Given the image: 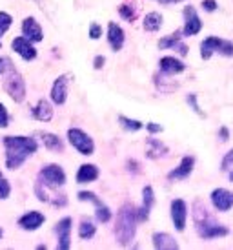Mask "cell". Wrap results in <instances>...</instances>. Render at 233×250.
I'll return each mask as SVG.
<instances>
[{"label":"cell","mask_w":233,"mask_h":250,"mask_svg":"<svg viewBox=\"0 0 233 250\" xmlns=\"http://www.w3.org/2000/svg\"><path fill=\"white\" fill-rule=\"evenodd\" d=\"M9 66H11V61L6 59V57H0V75H2V73H6Z\"/></svg>","instance_id":"38"},{"label":"cell","mask_w":233,"mask_h":250,"mask_svg":"<svg viewBox=\"0 0 233 250\" xmlns=\"http://www.w3.org/2000/svg\"><path fill=\"white\" fill-rule=\"evenodd\" d=\"M188 103H190V104H192L193 111H197V113H199V115H202V117H206L204 113H202V110H200L199 103H197V101H195V93H190V95H188Z\"/></svg>","instance_id":"37"},{"label":"cell","mask_w":233,"mask_h":250,"mask_svg":"<svg viewBox=\"0 0 233 250\" xmlns=\"http://www.w3.org/2000/svg\"><path fill=\"white\" fill-rule=\"evenodd\" d=\"M137 208L133 205H124L120 207L118 214H116V221H115V237L118 245H130L133 239H135V234H137Z\"/></svg>","instance_id":"2"},{"label":"cell","mask_w":233,"mask_h":250,"mask_svg":"<svg viewBox=\"0 0 233 250\" xmlns=\"http://www.w3.org/2000/svg\"><path fill=\"white\" fill-rule=\"evenodd\" d=\"M104 62H106V59H104L102 55L95 57V61H93V66H95V70H100L104 66Z\"/></svg>","instance_id":"40"},{"label":"cell","mask_w":233,"mask_h":250,"mask_svg":"<svg viewBox=\"0 0 233 250\" xmlns=\"http://www.w3.org/2000/svg\"><path fill=\"white\" fill-rule=\"evenodd\" d=\"M98 177V168L95 165H82L77 170V183L78 185H88L91 181H95Z\"/></svg>","instance_id":"25"},{"label":"cell","mask_w":233,"mask_h":250,"mask_svg":"<svg viewBox=\"0 0 233 250\" xmlns=\"http://www.w3.org/2000/svg\"><path fill=\"white\" fill-rule=\"evenodd\" d=\"M212 203L219 212H228L233 208V192L226 188H215L212 192Z\"/></svg>","instance_id":"10"},{"label":"cell","mask_w":233,"mask_h":250,"mask_svg":"<svg viewBox=\"0 0 233 250\" xmlns=\"http://www.w3.org/2000/svg\"><path fill=\"white\" fill-rule=\"evenodd\" d=\"M193 167H195V157L188 155V157H182V161L178 163L177 168H173L172 172L168 174V179L170 181H180L186 179L188 175L193 172Z\"/></svg>","instance_id":"16"},{"label":"cell","mask_w":233,"mask_h":250,"mask_svg":"<svg viewBox=\"0 0 233 250\" xmlns=\"http://www.w3.org/2000/svg\"><path fill=\"white\" fill-rule=\"evenodd\" d=\"M37 137H40V141L44 143V146L48 148L49 152H62L64 150V143L58 135L55 133H49V132H39Z\"/></svg>","instance_id":"24"},{"label":"cell","mask_w":233,"mask_h":250,"mask_svg":"<svg viewBox=\"0 0 233 250\" xmlns=\"http://www.w3.org/2000/svg\"><path fill=\"white\" fill-rule=\"evenodd\" d=\"M100 37H102V28H100V24L93 22V24L89 26V39H91V41H98Z\"/></svg>","instance_id":"33"},{"label":"cell","mask_w":233,"mask_h":250,"mask_svg":"<svg viewBox=\"0 0 233 250\" xmlns=\"http://www.w3.org/2000/svg\"><path fill=\"white\" fill-rule=\"evenodd\" d=\"M4 90L7 91V95L13 99L15 103H22L26 99V83L24 77L13 68V64L7 68V75L4 81Z\"/></svg>","instance_id":"5"},{"label":"cell","mask_w":233,"mask_h":250,"mask_svg":"<svg viewBox=\"0 0 233 250\" xmlns=\"http://www.w3.org/2000/svg\"><path fill=\"white\" fill-rule=\"evenodd\" d=\"M160 4H178V2H182V0H157Z\"/></svg>","instance_id":"42"},{"label":"cell","mask_w":233,"mask_h":250,"mask_svg":"<svg viewBox=\"0 0 233 250\" xmlns=\"http://www.w3.org/2000/svg\"><path fill=\"white\" fill-rule=\"evenodd\" d=\"M118 15L122 17L126 22H135V19H137V15H135V9L131 6H128V4H122V6H118Z\"/></svg>","instance_id":"30"},{"label":"cell","mask_w":233,"mask_h":250,"mask_svg":"<svg viewBox=\"0 0 233 250\" xmlns=\"http://www.w3.org/2000/svg\"><path fill=\"white\" fill-rule=\"evenodd\" d=\"M232 168H233V148L224 155V159H222V170H232Z\"/></svg>","instance_id":"36"},{"label":"cell","mask_w":233,"mask_h":250,"mask_svg":"<svg viewBox=\"0 0 233 250\" xmlns=\"http://www.w3.org/2000/svg\"><path fill=\"white\" fill-rule=\"evenodd\" d=\"M0 48H2V42H0Z\"/></svg>","instance_id":"45"},{"label":"cell","mask_w":233,"mask_h":250,"mask_svg":"<svg viewBox=\"0 0 233 250\" xmlns=\"http://www.w3.org/2000/svg\"><path fill=\"white\" fill-rule=\"evenodd\" d=\"M200 7L208 13H213V11H217V0H202Z\"/></svg>","instance_id":"34"},{"label":"cell","mask_w":233,"mask_h":250,"mask_svg":"<svg viewBox=\"0 0 233 250\" xmlns=\"http://www.w3.org/2000/svg\"><path fill=\"white\" fill-rule=\"evenodd\" d=\"M71 223H73L71 217H62L60 221L57 223L55 234L58 237V249L60 250H68L71 247Z\"/></svg>","instance_id":"12"},{"label":"cell","mask_w":233,"mask_h":250,"mask_svg":"<svg viewBox=\"0 0 233 250\" xmlns=\"http://www.w3.org/2000/svg\"><path fill=\"white\" fill-rule=\"evenodd\" d=\"M40 181L51 188H58L66 185V172L62 170L60 165H48L40 170Z\"/></svg>","instance_id":"7"},{"label":"cell","mask_w":233,"mask_h":250,"mask_svg":"<svg viewBox=\"0 0 233 250\" xmlns=\"http://www.w3.org/2000/svg\"><path fill=\"white\" fill-rule=\"evenodd\" d=\"M158 68H160V73L164 75H178L186 70V66L182 61H178L175 57H162L160 62H158Z\"/></svg>","instance_id":"18"},{"label":"cell","mask_w":233,"mask_h":250,"mask_svg":"<svg viewBox=\"0 0 233 250\" xmlns=\"http://www.w3.org/2000/svg\"><path fill=\"white\" fill-rule=\"evenodd\" d=\"M95 232H97V227L91 221H88V219L80 223V227H78V237L84 239V241L91 239V237L95 236Z\"/></svg>","instance_id":"28"},{"label":"cell","mask_w":233,"mask_h":250,"mask_svg":"<svg viewBox=\"0 0 233 250\" xmlns=\"http://www.w3.org/2000/svg\"><path fill=\"white\" fill-rule=\"evenodd\" d=\"M9 125V115H7L6 106L0 103V128H6Z\"/></svg>","instance_id":"35"},{"label":"cell","mask_w":233,"mask_h":250,"mask_svg":"<svg viewBox=\"0 0 233 250\" xmlns=\"http://www.w3.org/2000/svg\"><path fill=\"white\" fill-rule=\"evenodd\" d=\"M2 143H4L7 152L6 153L7 170H17L39 148L37 141L31 139V137H22V135H7V137H4Z\"/></svg>","instance_id":"1"},{"label":"cell","mask_w":233,"mask_h":250,"mask_svg":"<svg viewBox=\"0 0 233 250\" xmlns=\"http://www.w3.org/2000/svg\"><path fill=\"white\" fill-rule=\"evenodd\" d=\"M44 221H46L44 214L37 212V210H29V212H26L22 217H19V227L24 230H28V232H33V230L40 229L42 225H44Z\"/></svg>","instance_id":"14"},{"label":"cell","mask_w":233,"mask_h":250,"mask_svg":"<svg viewBox=\"0 0 233 250\" xmlns=\"http://www.w3.org/2000/svg\"><path fill=\"white\" fill-rule=\"evenodd\" d=\"M68 141L69 145L75 148L80 155H91L95 152V143L88 133L80 128H69L68 130Z\"/></svg>","instance_id":"6"},{"label":"cell","mask_w":233,"mask_h":250,"mask_svg":"<svg viewBox=\"0 0 233 250\" xmlns=\"http://www.w3.org/2000/svg\"><path fill=\"white\" fill-rule=\"evenodd\" d=\"M11 194V185H9V181L4 179V175L0 172V199H7Z\"/></svg>","instance_id":"32"},{"label":"cell","mask_w":233,"mask_h":250,"mask_svg":"<svg viewBox=\"0 0 233 250\" xmlns=\"http://www.w3.org/2000/svg\"><path fill=\"white\" fill-rule=\"evenodd\" d=\"M124 29L116 24V22H110L108 24V42L113 51H120L124 46Z\"/></svg>","instance_id":"20"},{"label":"cell","mask_w":233,"mask_h":250,"mask_svg":"<svg viewBox=\"0 0 233 250\" xmlns=\"http://www.w3.org/2000/svg\"><path fill=\"white\" fill-rule=\"evenodd\" d=\"M11 49H13L17 55H20L24 61H33V59H37V49H35L33 42L28 41L26 37H17V39H13Z\"/></svg>","instance_id":"13"},{"label":"cell","mask_w":233,"mask_h":250,"mask_svg":"<svg viewBox=\"0 0 233 250\" xmlns=\"http://www.w3.org/2000/svg\"><path fill=\"white\" fill-rule=\"evenodd\" d=\"M219 135H220V141H228V137H230V132H228V128H220L219 130Z\"/></svg>","instance_id":"41"},{"label":"cell","mask_w":233,"mask_h":250,"mask_svg":"<svg viewBox=\"0 0 233 250\" xmlns=\"http://www.w3.org/2000/svg\"><path fill=\"white\" fill-rule=\"evenodd\" d=\"M11 24H13V17L9 13H6V11H0V37L11 28Z\"/></svg>","instance_id":"31"},{"label":"cell","mask_w":233,"mask_h":250,"mask_svg":"<svg viewBox=\"0 0 233 250\" xmlns=\"http://www.w3.org/2000/svg\"><path fill=\"white\" fill-rule=\"evenodd\" d=\"M230 181H232V183H233V172H232V174H230Z\"/></svg>","instance_id":"43"},{"label":"cell","mask_w":233,"mask_h":250,"mask_svg":"<svg viewBox=\"0 0 233 250\" xmlns=\"http://www.w3.org/2000/svg\"><path fill=\"white\" fill-rule=\"evenodd\" d=\"M162 22H164L162 15L157 13V11H151V13H148L144 17V21H142V26H144L146 31H150V33H155V31H158V29L162 28Z\"/></svg>","instance_id":"27"},{"label":"cell","mask_w":233,"mask_h":250,"mask_svg":"<svg viewBox=\"0 0 233 250\" xmlns=\"http://www.w3.org/2000/svg\"><path fill=\"white\" fill-rule=\"evenodd\" d=\"M153 203H155V194H153V188L144 187L142 190V207L137 208V219L138 221H146L150 217V212L153 208Z\"/></svg>","instance_id":"19"},{"label":"cell","mask_w":233,"mask_h":250,"mask_svg":"<svg viewBox=\"0 0 233 250\" xmlns=\"http://www.w3.org/2000/svg\"><path fill=\"white\" fill-rule=\"evenodd\" d=\"M78 201H89L93 207L97 208V212H95V215H97V221L98 223H108L110 221V217H111V212H110V208L104 205L98 197H97L93 192H88V190H82V192H78Z\"/></svg>","instance_id":"9"},{"label":"cell","mask_w":233,"mask_h":250,"mask_svg":"<svg viewBox=\"0 0 233 250\" xmlns=\"http://www.w3.org/2000/svg\"><path fill=\"white\" fill-rule=\"evenodd\" d=\"M166 153H168V148L162 141L158 139H148L146 143V155L150 157V159H158V157H164Z\"/></svg>","instance_id":"26"},{"label":"cell","mask_w":233,"mask_h":250,"mask_svg":"<svg viewBox=\"0 0 233 250\" xmlns=\"http://www.w3.org/2000/svg\"><path fill=\"white\" fill-rule=\"evenodd\" d=\"M182 15H184L186 24H184V28H182V33H180V35L193 37V35H197V33H200V29H202V21H200L197 9H195L193 6H186Z\"/></svg>","instance_id":"8"},{"label":"cell","mask_w":233,"mask_h":250,"mask_svg":"<svg viewBox=\"0 0 233 250\" xmlns=\"http://www.w3.org/2000/svg\"><path fill=\"white\" fill-rule=\"evenodd\" d=\"M151 243H153V247L158 250H177L178 249V243L175 241V237L170 236V234H164V232L153 234Z\"/></svg>","instance_id":"21"},{"label":"cell","mask_w":233,"mask_h":250,"mask_svg":"<svg viewBox=\"0 0 233 250\" xmlns=\"http://www.w3.org/2000/svg\"><path fill=\"white\" fill-rule=\"evenodd\" d=\"M31 115H33V119H37V121L48 123V121L53 119V108H51V104H49L46 99H42V101L37 103V106H35L33 110H31Z\"/></svg>","instance_id":"23"},{"label":"cell","mask_w":233,"mask_h":250,"mask_svg":"<svg viewBox=\"0 0 233 250\" xmlns=\"http://www.w3.org/2000/svg\"><path fill=\"white\" fill-rule=\"evenodd\" d=\"M118 123L122 126L124 130H130V132H138L140 128H142V123L140 121H135V119H130V117H124L120 115L118 117Z\"/></svg>","instance_id":"29"},{"label":"cell","mask_w":233,"mask_h":250,"mask_svg":"<svg viewBox=\"0 0 233 250\" xmlns=\"http://www.w3.org/2000/svg\"><path fill=\"white\" fill-rule=\"evenodd\" d=\"M2 236H4V232H2V229H0V239H2Z\"/></svg>","instance_id":"44"},{"label":"cell","mask_w":233,"mask_h":250,"mask_svg":"<svg viewBox=\"0 0 233 250\" xmlns=\"http://www.w3.org/2000/svg\"><path fill=\"white\" fill-rule=\"evenodd\" d=\"M22 35L31 42H40L44 39V31L33 17H28V19L22 21Z\"/></svg>","instance_id":"15"},{"label":"cell","mask_w":233,"mask_h":250,"mask_svg":"<svg viewBox=\"0 0 233 250\" xmlns=\"http://www.w3.org/2000/svg\"><path fill=\"white\" fill-rule=\"evenodd\" d=\"M66 97H68V77L60 75L51 86V101L60 106L66 103Z\"/></svg>","instance_id":"17"},{"label":"cell","mask_w":233,"mask_h":250,"mask_svg":"<svg viewBox=\"0 0 233 250\" xmlns=\"http://www.w3.org/2000/svg\"><path fill=\"white\" fill-rule=\"evenodd\" d=\"M215 53H220L222 57H233V42L222 41L219 37H208L200 44V57L208 61Z\"/></svg>","instance_id":"4"},{"label":"cell","mask_w":233,"mask_h":250,"mask_svg":"<svg viewBox=\"0 0 233 250\" xmlns=\"http://www.w3.org/2000/svg\"><path fill=\"white\" fill-rule=\"evenodd\" d=\"M158 48L160 49H177L180 55H188V46L182 44V41H180V37H178L177 33L160 39V41H158Z\"/></svg>","instance_id":"22"},{"label":"cell","mask_w":233,"mask_h":250,"mask_svg":"<svg viewBox=\"0 0 233 250\" xmlns=\"http://www.w3.org/2000/svg\"><path fill=\"white\" fill-rule=\"evenodd\" d=\"M195 223H197V230L202 239H217V237H226L230 234V229L215 221L200 203H195Z\"/></svg>","instance_id":"3"},{"label":"cell","mask_w":233,"mask_h":250,"mask_svg":"<svg viewBox=\"0 0 233 250\" xmlns=\"http://www.w3.org/2000/svg\"><path fill=\"white\" fill-rule=\"evenodd\" d=\"M186 217H188V205L184 199H173L172 201V221L175 230L182 232L186 229Z\"/></svg>","instance_id":"11"},{"label":"cell","mask_w":233,"mask_h":250,"mask_svg":"<svg viewBox=\"0 0 233 250\" xmlns=\"http://www.w3.org/2000/svg\"><path fill=\"white\" fill-rule=\"evenodd\" d=\"M146 128H148V132H150V133H160V132H162V126L157 125V123H150Z\"/></svg>","instance_id":"39"}]
</instances>
